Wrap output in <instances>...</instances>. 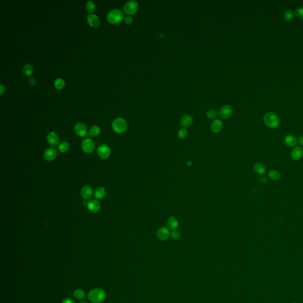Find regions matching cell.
Listing matches in <instances>:
<instances>
[{
  "mask_svg": "<svg viewBox=\"0 0 303 303\" xmlns=\"http://www.w3.org/2000/svg\"><path fill=\"white\" fill-rule=\"evenodd\" d=\"M92 194V189L91 187L88 185L83 186L80 190L81 196L83 199H89L91 196Z\"/></svg>",
  "mask_w": 303,
  "mask_h": 303,
  "instance_id": "cell-18",
  "label": "cell"
},
{
  "mask_svg": "<svg viewBox=\"0 0 303 303\" xmlns=\"http://www.w3.org/2000/svg\"><path fill=\"white\" fill-rule=\"evenodd\" d=\"M233 113V109L229 105H225L222 107L219 111L220 116L223 119H228L231 117Z\"/></svg>",
  "mask_w": 303,
  "mask_h": 303,
  "instance_id": "cell-10",
  "label": "cell"
},
{
  "mask_svg": "<svg viewBox=\"0 0 303 303\" xmlns=\"http://www.w3.org/2000/svg\"><path fill=\"white\" fill-rule=\"evenodd\" d=\"M170 236L173 239L177 240V239H179L181 237V234H180V233L179 231H177V230H173L170 233Z\"/></svg>",
  "mask_w": 303,
  "mask_h": 303,
  "instance_id": "cell-33",
  "label": "cell"
},
{
  "mask_svg": "<svg viewBox=\"0 0 303 303\" xmlns=\"http://www.w3.org/2000/svg\"><path fill=\"white\" fill-rule=\"evenodd\" d=\"M138 8V4L134 0H129L124 5V11L127 14H134Z\"/></svg>",
  "mask_w": 303,
  "mask_h": 303,
  "instance_id": "cell-5",
  "label": "cell"
},
{
  "mask_svg": "<svg viewBox=\"0 0 303 303\" xmlns=\"http://www.w3.org/2000/svg\"><path fill=\"white\" fill-rule=\"evenodd\" d=\"M111 153V150L109 147L106 144H101L100 145L97 149V154L98 156L102 159H105L108 158Z\"/></svg>",
  "mask_w": 303,
  "mask_h": 303,
  "instance_id": "cell-7",
  "label": "cell"
},
{
  "mask_svg": "<svg viewBox=\"0 0 303 303\" xmlns=\"http://www.w3.org/2000/svg\"><path fill=\"white\" fill-rule=\"evenodd\" d=\"M178 137L181 138V139H183L185 138L187 135H188V131L185 128H180L179 131H178Z\"/></svg>",
  "mask_w": 303,
  "mask_h": 303,
  "instance_id": "cell-31",
  "label": "cell"
},
{
  "mask_svg": "<svg viewBox=\"0 0 303 303\" xmlns=\"http://www.w3.org/2000/svg\"><path fill=\"white\" fill-rule=\"evenodd\" d=\"M284 143L286 146L292 147L296 145L298 143V140L296 137L292 134H288L285 136L284 138Z\"/></svg>",
  "mask_w": 303,
  "mask_h": 303,
  "instance_id": "cell-16",
  "label": "cell"
},
{
  "mask_svg": "<svg viewBox=\"0 0 303 303\" xmlns=\"http://www.w3.org/2000/svg\"><path fill=\"white\" fill-rule=\"evenodd\" d=\"M62 303H75V302H74L73 300V299H72L71 298H65V299L63 301Z\"/></svg>",
  "mask_w": 303,
  "mask_h": 303,
  "instance_id": "cell-37",
  "label": "cell"
},
{
  "mask_svg": "<svg viewBox=\"0 0 303 303\" xmlns=\"http://www.w3.org/2000/svg\"><path fill=\"white\" fill-rule=\"evenodd\" d=\"M47 141L48 143L51 146H57L59 141L58 134L54 131L50 132L47 136Z\"/></svg>",
  "mask_w": 303,
  "mask_h": 303,
  "instance_id": "cell-11",
  "label": "cell"
},
{
  "mask_svg": "<svg viewBox=\"0 0 303 303\" xmlns=\"http://www.w3.org/2000/svg\"><path fill=\"white\" fill-rule=\"evenodd\" d=\"M167 226L169 229L173 230H175L179 225V222L177 218L174 216L170 217L167 220Z\"/></svg>",
  "mask_w": 303,
  "mask_h": 303,
  "instance_id": "cell-19",
  "label": "cell"
},
{
  "mask_svg": "<svg viewBox=\"0 0 303 303\" xmlns=\"http://www.w3.org/2000/svg\"><path fill=\"white\" fill-rule=\"evenodd\" d=\"M105 297L104 291L101 289H94L91 291L88 295L89 300L94 303H99L102 302Z\"/></svg>",
  "mask_w": 303,
  "mask_h": 303,
  "instance_id": "cell-2",
  "label": "cell"
},
{
  "mask_svg": "<svg viewBox=\"0 0 303 303\" xmlns=\"http://www.w3.org/2000/svg\"><path fill=\"white\" fill-rule=\"evenodd\" d=\"M73 295L77 299H83L85 296V294L82 289H77L74 291Z\"/></svg>",
  "mask_w": 303,
  "mask_h": 303,
  "instance_id": "cell-28",
  "label": "cell"
},
{
  "mask_svg": "<svg viewBox=\"0 0 303 303\" xmlns=\"http://www.w3.org/2000/svg\"><path fill=\"white\" fill-rule=\"evenodd\" d=\"M100 133V128L97 125H92L89 130V134L91 137H96Z\"/></svg>",
  "mask_w": 303,
  "mask_h": 303,
  "instance_id": "cell-26",
  "label": "cell"
},
{
  "mask_svg": "<svg viewBox=\"0 0 303 303\" xmlns=\"http://www.w3.org/2000/svg\"><path fill=\"white\" fill-rule=\"evenodd\" d=\"M108 21L111 24H117L123 18V12L118 8H113L107 14Z\"/></svg>",
  "mask_w": 303,
  "mask_h": 303,
  "instance_id": "cell-3",
  "label": "cell"
},
{
  "mask_svg": "<svg viewBox=\"0 0 303 303\" xmlns=\"http://www.w3.org/2000/svg\"><path fill=\"white\" fill-rule=\"evenodd\" d=\"M207 117L210 119H214L217 116V112L214 109H209L207 112Z\"/></svg>",
  "mask_w": 303,
  "mask_h": 303,
  "instance_id": "cell-32",
  "label": "cell"
},
{
  "mask_svg": "<svg viewBox=\"0 0 303 303\" xmlns=\"http://www.w3.org/2000/svg\"><path fill=\"white\" fill-rule=\"evenodd\" d=\"M267 182V178L265 176H262L260 179V182L262 183H266Z\"/></svg>",
  "mask_w": 303,
  "mask_h": 303,
  "instance_id": "cell-38",
  "label": "cell"
},
{
  "mask_svg": "<svg viewBox=\"0 0 303 303\" xmlns=\"http://www.w3.org/2000/svg\"><path fill=\"white\" fill-rule=\"evenodd\" d=\"M265 124L269 128L274 129L278 127L280 121L278 116L273 112H268L266 113L263 117Z\"/></svg>",
  "mask_w": 303,
  "mask_h": 303,
  "instance_id": "cell-1",
  "label": "cell"
},
{
  "mask_svg": "<svg viewBox=\"0 0 303 303\" xmlns=\"http://www.w3.org/2000/svg\"><path fill=\"white\" fill-rule=\"evenodd\" d=\"M75 133L80 137H85L87 135L88 130L86 125L83 123H77L74 127Z\"/></svg>",
  "mask_w": 303,
  "mask_h": 303,
  "instance_id": "cell-8",
  "label": "cell"
},
{
  "mask_svg": "<svg viewBox=\"0 0 303 303\" xmlns=\"http://www.w3.org/2000/svg\"><path fill=\"white\" fill-rule=\"evenodd\" d=\"M54 86L56 88H57L58 89H61L65 86V82L63 78H58L54 80Z\"/></svg>",
  "mask_w": 303,
  "mask_h": 303,
  "instance_id": "cell-27",
  "label": "cell"
},
{
  "mask_svg": "<svg viewBox=\"0 0 303 303\" xmlns=\"http://www.w3.org/2000/svg\"><path fill=\"white\" fill-rule=\"evenodd\" d=\"M223 126V122L220 119L214 120L211 124V128L212 131L214 133L220 132L222 130Z\"/></svg>",
  "mask_w": 303,
  "mask_h": 303,
  "instance_id": "cell-17",
  "label": "cell"
},
{
  "mask_svg": "<svg viewBox=\"0 0 303 303\" xmlns=\"http://www.w3.org/2000/svg\"><path fill=\"white\" fill-rule=\"evenodd\" d=\"M79 303H87V302H79Z\"/></svg>",
  "mask_w": 303,
  "mask_h": 303,
  "instance_id": "cell-41",
  "label": "cell"
},
{
  "mask_svg": "<svg viewBox=\"0 0 303 303\" xmlns=\"http://www.w3.org/2000/svg\"><path fill=\"white\" fill-rule=\"evenodd\" d=\"M28 82L29 83V84L31 86H33L35 85L36 82V79L34 78V77H30L28 80Z\"/></svg>",
  "mask_w": 303,
  "mask_h": 303,
  "instance_id": "cell-36",
  "label": "cell"
},
{
  "mask_svg": "<svg viewBox=\"0 0 303 303\" xmlns=\"http://www.w3.org/2000/svg\"><path fill=\"white\" fill-rule=\"evenodd\" d=\"M303 156V149L300 146L294 147L291 153V157L292 160L297 161L300 160Z\"/></svg>",
  "mask_w": 303,
  "mask_h": 303,
  "instance_id": "cell-12",
  "label": "cell"
},
{
  "mask_svg": "<svg viewBox=\"0 0 303 303\" xmlns=\"http://www.w3.org/2000/svg\"><path fill=\"white\" fill-rule=\"evenodd\" d=\"M106 195L105 189L102 187H98L94 191V196L96 199H102Z\"/></svg>",
  "mask_w": 303,
  "mask_h": 303,
  "instance_id": "cell-22",
  "label": "cell"
},
{
  "mask_svg": "<svg viewBox=\"0 0 303 303\" xmlns=\"http://www.w3.org/2000/svg\"><path fill=\"white\" fill-rule=\"evenodd\" d=\"M34 70L33 66L30 63H27L22 67V72L26 76H30L31 75Z\"/></svg>",
  "mask_w": 303,
  "mask_h": 303,
  "instance_id": "cell-24",
  "label": "cell"
},
{
  "mask_svg": "<svg viewBox=\"0 0 303 303\" xmlns=\"http://www.w3.org/2000/svg\"><path fill=\"white\" fill-rule=\"evenodd\" d=\"M69 144L67 141H63L59 144L58 146V149L61 153H66L69 150Z\"/></svg>",
  "mask_w": 303,
  "mask_h": 303,
  "instance_id": "cell-25",
  "label": "cell"
},
{
  "mask_svg": "<svg viewBox=\"0 0 303 303\" xmlns=\"http://www.w3.org/2000/svg\"><path fill=\"white\" fill-rule=\"evenodd\" d=\"M253 170L258 175H263L266 172V167L262 163H256L253 166Z\"/></svg>",
  "mask_w": 303,
  "mask_h": 303,
  "instance_id": "cell-20",
  "label": "cell"
},
{
  "mask_svg": "<svg viewBox=\"0 0 303 303\" xmlns=\"http://www.w3.org/2000/svg\"><path fill=\"white\" fill-rule=\"evenodd\" d=\"M0 88H1V90H0V91H1V95H2V94H3V92H4V90H5V87L4 86V85H3L2 83H1V84H0Z\"/></svg>",
  "mask_w": 303,
  "mask_h": 303,
  "instance_id": "cell-40",
  "label": "cell"
},
{
  "mask_svg": "<svg viewBox=\"0 0 303 303\" xmlns=\"http://www.w3.org/2000/svg\"><path fill=\"white\" fill-rule=\"evenodd\" d=\"M87 207L88 209L94 213L97 212L101 208L99 202L96 199H91L87 202Z\"/></svg>",
  "mask_w": 303,
  "mask_h": 303,
  "instance_id": "cell-14",
  "label": "cell"
},
{
  "mask_svg": "<svg viewBox=\"0 0 303 303\" xmlns=\"http://www.w3.org/2000/svg\"><path fill=\"white\" fill-rule=\"evenodd\" d=\"M87 21L92 27H98L100 24V19L98 16L95 14L90 13L87 15Z\"/></svg>",
  "mask_w": 303,
  "mask_h": 303,
  "instance_id": "cell-13",
  "label": "cell"
},
{
  "mask_svg": "<svg viewBox=\"0 0 303 303\" xmlns=\"http://www.w3.org/2000/svg\"><path fill=\"white\" fill-rule=\"evenodd\" d=\"M294 13L292 9H288L283 14V19L285 21H290L292 19Z\"/></svg>",
  "mask_w": 303,
  "mask_h": 303,
  "instance_id": "cell-29",
  "label": "cell"
},
{
  "mask_svg": "<svg viewBox=\"0 0 303 303\" xmlns=\"http://www.w3.org/2000/svg\"><path fill=\"white\" fill-rule=\"evenodd\" d=\"M124 22H125L126 24H131V23L133 22V18H132L131 17H130V16H126V17H125L124 18Z\"/></svg>",
  "mask_w": 303,
  "mask_h": 303,
  "instance_id": "cell-35",
  "label": "cell"
},
{
  "mask_svg": "<svg viewBox=\"0 0 303 303\" xmlns=\"http://www.w3.org/2000/svg\"><path fill=\"white\" fill-rule=\"evenodd\" d=\"M112 127L115 132L118 133H122L125 131L127 129V123L124 118L117 117L113 120L112 122Z\"/></svg>",
  "mask_w": 303,
  "mask_h": 303,
  "instance_id": "cell-4",
  "label": "cell"
},
{
  "mask_svg": "<svg viewBox=\"0 0 303 303\" xmlns=\"http://www.w3.org/2000/svg\"><path fill=\"white\" fill-rule=\"evenodd\" d=\"M294 14L301 19H303V7L298 8L294 12Z\"/></svg>",
  "mask_w": 303,
  "mask_h": 303,
  "instance_id": "cell-34",
  "label": "cell"
},
{
  "mask_svg": "<svg viewBox=\"0 0 303 303\" xmlns=\"http://www.w3.org/2000/svg\"><path fill=\"white\" fill-rule=\"evenodd\" d=\"M57 154V153L56 150L52 147L46 149L44 152V157L46 160L48 161L54 160L56 159Z\"/></svg>",
  "mask_w": 303,
  "mask_h": 303,
  "instance_id": "cell-15",
  "label": "cell"
},
{
  "mask_svg": "<svg viewBox=\"0 0 303 303\" xmlns=\"http://www.w3.org/2000/svg\"><path fill=\"white\" fill-rule=\"evenodd\" d=\"M95 143L91 138H85L82 140L81 143V148L83 152L89 154L94 152L95 149Z\"/></svg>",
  "mask_w": 303,
  "mask_h": 303,
  "instance_id": "cell-6",
  "label": "cell"
},
{
  "mask_svg": "<svg viewBox=\"0 0 303 303\" xmlns=\"http://www.w3.org/2000/svg\"><path fill=\"white\" fill-rule=\"evenodd\" d=\"M298 142L301 146H303V136H301L299 137V138L298 140Z\"/></svg>",
  "mask_w": 303,
  "mask_h": 303,
  "instance_id": "cell-39",
  "label": "cell"
},
{
  "mask_svg": "<svg viewBox=\"0 0 303 303\" xmlns=\"http://www.w3.org/2000/svg\"><path fill=\"white\" fill-rule=\"evenodd\" d=\"M193 118L189 115H185L180 119V124L184 127H188L192 125Z\"/></svg>",
  "mask_w": 303,
  "mask_h": 303,
  "instance_id": "cell-21",
  "label": "cell"
},
{
  "mask_svg": "<svg viewBox=\"0 0 303 303\" xmlns=\"http://www.w3.org/2000/svg\"><path fill=\"white\" fill-rule=\"evenodd\" d=\"M156 236L159 240L165 241L170 236V233L167 228L163 227L158 229L156 233Z\"/></svg>",
  "mask_w": 303,
  "mask_h": 303,
  "instance_id": "cell-9",
  "label": "cell"
},
{
  "mask_svg": "<svg viewBox=\"0 0 303 303\" xmlns=\"http://www.w3.org/2000/svg\"><path fill=\"white\" fill-rule=\"evenodd\" d=\"M281 175L280 172H279L277 170L275 169H272L268 172V177L273 180H277L281 178Z\"/></svg>",
  "mask_w": 303,
  "mask_h": 303,
  "instance_id": "cell-23",
  "label": "cell"
},
{
  "mask_svg": "<svg viewBox=\"0 0 303 303\" xmlns=\"http://www.w3.org/2000/svg\"><path fill=\"white\" fill-rule=\"evenodd\" d=\"M85 8L88 11L91 12V11H94V9H95V4L94 2L92 1H91V0L88 1L85 4Z\"/></svg>",
  "mask_w": 303,
  "mask_h": 303,
  "instance_id": "cell-30",
  "label": "cell"
}]
</instances>
